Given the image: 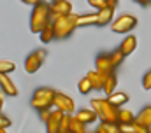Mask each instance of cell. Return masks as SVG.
Returning a JSON list of instances; mask_svg holds the SVG:
<instances>
[{"mask_svg": "<svg viewBox=\"0 0 151 133\" xmlns=\"http://www.w3.org/2000/svg\"><path fill=\"white\" fill-rule=\"evenodd\" d=\"M47 23H51V4L40 0L30 14V32L40 33Z\"/></svg>", "mask_w": 151, "mask_h": 133, "instance_id": "cell-1", "label": "cell"}, {"mask_svg": "<svg viewBox=\"0 0 151 133\" xmlns=\"http://www.w3.org/2000/svg\"><path fill=\"white\" fill-rule=\"evenodd\" d=\"M91 109L97 112V116L102 123H118L119 107L113 105L107 98H93L91 100Z\"/></svg>", "mask_w": 151, "mask_h": 133, "instance_id": "cell-2", "label": "cell"}, {"mask_svg": "<svg viewBox=\"0 0 151 133\" xmlns=\"http://www.w3.org/2000/svg\"><path fill=\"white\" fill-rule=\"evenodd\" d=\"M77 16L79 14H67V16H60L53 21L55 25V32H56V39H69L74 30L77 28Z\"/></svg>", "mask_w": 151, "mask_h": 133, "instance_id": "cell-3", "label": "cell"}, {"mask_svg": "<svg viewBox=\"0 0 151 133\" xmlns=\"http://www.w3.org/2000/svg\"><path fill=\"white\" fill-rule=\"evenodd\" d=\"M55 97H56L55 89H51V88H37L32 100H30V105L37 112L44 110V109H51V107H55Z\"/></svg>", "mask_w": 151, "mask_h": 133, "instance_id": "cell-4", "label": "cell"}, {"mask_svg": "<svg viewBox=\"0 0 151 133\" xmlns=\"http://www.w3.org/2000/svg\"><path fill=\"white\" fill-rule=\"evenodd\" d=\"M137 26V18L130 14H121L111 23V30L114 33H130Z\"/></svg>", "mask_w": 151, "mask_h": 133, "instance_id": "cell-5", "label": "cell"}, {"mask_svg": "<svg viewBox=\"0 0 151 133\" xmlns=\"http://www.w3.org/2000/svg\"><path fill=\"white\" fill-rule=\"evenodd\" d=\"M46 51L44 49H35L34 53H30L25 60V72L27 74H35L39 68L42 66L44 60H46Z\"/></svg>", "mask_w": 151, "mask_h": 133, "instance_id": "cell-6", "label": "cell"}, {"mask_svg": "<svg viewBox=\"0 0 151 133\" xmlns=\"http://www.w3.org/2000/svg\"><path fill=\"white\" fill-rule=\"evenodd\" d=\"M114 63L113 60H111V54H106V53H100L97 58H95V70L99 72V74H102V75H111L114 72Z\"/></svg>", "mask_w": 151, "mask_h": 133, "instance_id": "cell-7", "label": "cell"}, {"mask_svg": "<svg viewBox=\"0 0 151 133\" xmlns=\"http://www.w3.org/2000/svg\"><path fill=\"white\" fill-rule=\"evenodd\" d=\"M72 14V4L69 0H53L51 2V21H55L60 16Z\"/></svg>", "mask_w": 151, "mask_h": 133, "instance_id": "cell-8", "label": "cell"}, {"mask_svg": "<svg viewBox=\"0 0 151 133\" xmlns=\"http://www.w3.org/2000/svg\"><path fill=\"white\" fill-rule=\"evenodd\" d=\"M55 107H56L58 110L65 112V114H74V110H76L74 100L70 98L69 95L60 93V91H56V97H55Z\"/></svg>", "mask_w": 151, "mask_h": 133, "instance_id": "cell-9", "label": "cell"}, {"mask_svg": "<svg viewBox=\"0 0 151 133\" xmlns=\"http://www.w3.org/2000/svg\"><path fill=\"white\" fill-rule=\"evenodd\" d=\"M63 114H65V112H62V110H58V109L53 110L51 116H49V119L46 121V132L47 133H58L60 132V124H62Z\"/></svg>", "mask_w": 151, "mask_h": 133, "instance_id": "cell-10", "label": "cell"}, {"mask_svg": "<svg viewBox=\"0 0 151 133\" xmlns=\"http://www.w3.org/2000/svg\"><path fill=\"white\" fill-rule=\"evenodd\" d=\"M0 88H2V93L7 95V97H16L18 95V88L9 79V74H0Z\"/></svg>", "mask_w": 151, "mask_h": 133, "instance_id": "cell-11", "label": "cell"}, {"mask_svg": "<svg viewBox=\"0 0 151 133\" xmlns=\"http://www.w3.org/2000/svg\"><path fill=\"white\" fill-rule=\"evenodd\" d=\"M97 12H99V25L97 26H106V25H111L114 21V7H111V5L102 7Z\"/></svg>", "mask_w": 151, "mask_h": 133, "instance_id": "cell-12", "label": "cell"}, {"mask_svg": "<svg viewBox=\"0 0 151 133\" xmlns=\"http://www.w3.org/2000/svg\"><path fill=\"white\" fill-rule=\"evenodd\" d=\"M119 128H121V133H150V128L142 126L135 119L130 123H119Z\"/></svg>", "mask_w": 151, "mask_h": 133, "instance_id": "cell-13", "label": "cell"}, {"mask_svg": "<svg viewBox=\"0 0 151 133\" xmlns=\"http://www.w3.org/2000/svg\"><path fill=\"white\" fill-rule=\"evenodd\" d=\"M86 77L90 79L91 86H93V91H104V81H106V75L99 74L97 70H91L86 74Z\"/></svg>", "mask_w": 151, "mask_h": 133, "instance_id": "cell-14", "label": "cell"}, {"mask_svg": "<svg viewBox=\"0 0 151 133\" xmlns=\"http://www.w3.org/2000/svg\"><path fill=\"white\" fill-rule=\"evenodd\" d=\"M135 47H137V39H135V35H127V37L123 39L121 46H119V49H121V53H123L125 56L132 54V53L135 51Z\"/></svg>", "mask_w": 151, "mask_h": 133, "instance_id": "cell-15", "label": "cell"}, {"mask_svg": "<svg viewBox=\"0 0 151 133\" xmlns=\"http://www.w3.org/2000/svg\"><path fill=\"white\" fill-rule=\"evenodd\" d=\"M76 116H77L83 123H86V124L95 123V121L99 119V116H97V112H95L93 109H79V110L76 112Z\"/></svg>", "mask_w": 151, "mask_h": 133, "instance_id": "cell-16", "label": "cell"}, {"mask_svg": "<svg viewBox=\"0 0 151 133\" xmlns=\"http://www.w3.org/2000/svg\"><path fill=\"white\" fill-rule=\"evenodd\" d=\"M39 37H40V42H42V44H49L51 40L56 39V32H55V25H53V21L47 23V25L44 26V30L39 33Z\"/></svg>", "mask_w": 151, "mask_h": 133, "instance_id": "cell-17", "label": "cell"}, {"mask_svg": "<svg viewBox=\"0 0 151 133\" xmlns=\"http://www.w3.org/2000/svg\"><path fill=\"white\" fill-rule=\"evenodd\" d=\"M77 28L79 26H90V25H99V12L95 14H79L77 16Z\"/></svg>", "mask_w": 151, "mask_h": 133, "instance_id": "cell-18", "label": "cell"}, {"mask_svg": "<svg viewBox=\"0 0 151 133\" xmlns=\"http://www.w3.org/2000/svg\"><path fill=\"white\" fill-rule=\"evenodd\" d=\"M135 121L141 123V124L146 126V128H151V105L144 107V109L135 116Z\"/></svg>", "mask_w": 151, "mask_h": 133, "instance_id": "cell-19", "label": "cell"}, {"mask_svg": "<svg viewBox=\"0 0 151 133\" xmlns=\"http://www.w3.org/2000/svg\"><path fill=\"white\" fill-rule=\"evenodd\" d=\"M116 86H118V79H116V74H111V75H107L106 77V81H104V93L109 97V95H113L114 91H116Z\"/></svg>", "mask_w": 151, "mask_h": 133, "instance_id": "cell-20", "label": "cell"}, {"mask_svg": "<svg viewBox=\"0 0 151 133\" xmlns=\"http://www.w3.org/2000/svg\"><path fill=\"white\" fill-rule=\"evenodd\" d=\"M107 100H109L113 105H116V107H123V105L128 102V95L123 93V91H114L113 95L107 97Z\"/></svg>", "mask_w": 151, "mask_h": 133, "instance_id": "cell-21", "label": "cell"}, {"mask_svg": "<svg viewBox=\"0 0 151 133\" xmlns=\"http://www.w3.org/2000/svg\"><path fill=\"white\" fill-rule=\"evenodd\" d=\"M70 133H88L86 132V123H83L76 114L70 116Z\"/></svg>", "mask_w": 151, "mask_h": 133, "instance_id": "cell-22", "label": "cell"}, {"mask_svg": "<svg viewBox=\"0 0 151 133\" xmlns=\"http://www.w3.org/2000/svg\"><path fill=\"white\" fill-rule=\"evenodd\" d=\"M77 89H79V93H81V95H88V93H91V91H93V86H91L90 79H88V77H84V79H81V81L77 82Z\"/></svg>", "mask_w": 151, "mask_h": 133, "instance_id": "cell-23", "label": "cell"}, {"mask_svg": "<svg viewBox=\"0 0 151 133\" xmlns=\"http://www.w3.org/2000/svg\"><path fill=\"white\" fill-rule=\"evenodd\" d=\"M134 119H135V116H134L130 110H127V109H119L118 123H130V121H134Z\"/></svg>", "mask_w": 151, "mask_h": 133, "instance_id": "cell-24", "label": "cell"}, {"mask_svg": "<svg viewBox=\"0 0 151 133\" xmlns=\"http://www.w3.org/2000/svg\"><path fill=\"white\" fill-rule=\"evenodd\" d=\"M16 70V63L11 60H2L0 61V74H11Z\"/></svg>", "mask_w": 151, "mask_h": 133, "instance_id": "cell-25", "label": "cell"}, {"mask_svg": "<svg viewBox=\"0 0 151 133\" xmlns=\"http://www.w3.org/2000/svg\"><path fill=\"white\" fill-rule=\"evenodd\" d=\"M111 60H113L114 66H119L121 63H123V60H125V54L121 53V49H116V51L111 53Z\"/></svg>", "mask_w": 151, "mask_h": 133, "instance_id": "cell-26", "label": "cell"}, {"mask_svg": "<svg viewBox=\"0 0 151 133\" xmlns=\"http://www.w3.org/2000/svg\"><path fill=\"white\" fill-rule=\"evenodd\" d=\"M70 116L72 114H63L62 124H60V132H70Z\"/></svg>", "mask_w": 151, "mask_h": 133, "instance_id": "cell-27", "label": "cell"}, {"mask_svg": "<svg viewBox=\"0 0 151 133\" xmlns=\"http://www.w3.org/2000/svg\"><path fill=\"white\" fill-rule=\"evenodd\" d=\"M106 126V130L109 133H121V128H119V123H102Z\"/></svg>", "mask_w": 151, "mask_h": 133, "instance_id": "cell-28", "label": "cell"}, {"mask_svg": "<svg viewBox=\"0 0 151 133\" xmlns=\"http://www.w3.org/2000/svg\"><path fill=\"white\" fill-rule=\"evenodd\" d=\"M93 9H97V11H100L102 7H106L107 5V0H86Z\"/></svg>", "mask_w": 151, "mask_h": 133, "instance_id": "cell-29", "label": "cell"}, {"mask_svg": "<svg viewBox=\"0 0 151 133\" xmlns=\"http://www.w3.org/2000/svg\"><path fill=\"white\" fill-rule=\"evenodd\" d=\"M142 88H144L146 91L151 89V70H148V72L144 74V77H142Z\"/></svg>", "mask_w": 151, "mask_h": 133, "instance_id": "cell-30", "label": "cell"}, {"mask_svg": "<svg viewBox=\"0 0 151 133\" xmlns=\"http://www.w3.org/2000/svg\"><path fill=\"white\" fill-rule=\"evenodd\" d=\"M51 112L53 110H49V109H44V110H39V117H40V121H47L49 119V116H51Z\"/></svg>", "mask_w": 151, "mask_h": 133, "instance_id": "cell-31", "label": "cell"}, {"mask_svg": "<svg viewBox=\"0 0 151 133\" xmlns=\"http://www.w3.org/2000/svg\"><path fill=\"white\" fill-rule=\"evenodd\" d=\"M9 126H11V119L5 117V116H2L0 117V128H9Z\"/></svg>", "mask_w": 151, "mask_h": 133, "instance_id": "cell-32", "label": "cell"}, {"mask_svg": "<svg viewBox=\"0 0 151 133\" xmlns=\"http://www.w3.org/2000/svg\"><path fill=\"white\" fill-rule=\"evenodd\" d=\"M21 2H23V4H27V5H32V7H35L40 0H21Z\"/></svg>", "mask_w": 151, "mask_h": 133, "instance_id": "cell-33", "label": "cell"}, {"mask_svg": "<svg viewBox=\"0 0 151 133\" xmlns=\"http://www.w3.org/2000/svg\"><path fill=\"white\" fill-rule=\"evenodd\" d=\"M95 133H109V132H107V130H106V126H104V124L100 123V124H99V128H97V132H95Z\"/></svg>", "mask_w": 151, "mask_h": 133, "instance_id": "cell-34", "label": "cell"}, {"mask_svg": "<svg viewBox=\"0 0 151 133\" xmlns=\"http://www.w3.org/2000/svg\"><path fill=\"white\" fill-rule=\"evenodd\" d=\"M134 2H135V4H139V5H142V7H146L151 0H134Z\"/></svg>", "mask_w": 151, "mask_h": 133, "instance_id": "cell-35", "label": "cell"}, {"mask_svg": "<svg viewBox=\"0 0 151 133\" xmlns=\"http://www.w3.org/2000/svg\"><path fill=\"white\" fill-rule=\"evenodd\" d=\"M118 4H119V0H107V5H111V7H118Z\"/></svg>", "mask_w": 151, "mask_h": 133, "instance_id": "cell-36", "label": "cell"}, {"mask_svg": "<svg viewBox=\"0 0 151 133\" xmlns=\"http://www.w3.org/2000/svg\"><path fill=\"white\" fill-rule=\"evenodd\" d=\"M0 133H7V128H0Z\"/></svg>", "mask_w": 151, "mask_h": 133, "instance_id": "cell-37", "label": "cell"}, {"mask_svg": "<svg viewBox=\"0 0 151 133\" xmlns=\"http://www.w3.org/2000/svg\"><path fill=\"white\" fill-rule=\"evenodd\" d=\"M58 133H70V132H58Z\"/></svg>", "mask_w": 151, "mask_h": 133, "instance_id": "cell-38", "label": "cell"}, {"mask_svg": "<svg viewBox=\"0 0 151 133\" xmlns=\"http://www.w3.org/2000/svg\"><path fill=\"white\" fill-rule=\"evenodd\" d=\"M150 133H151V128H150Z\"/></svg>", "mask_w": 151, "mask_h": 133, "instance_id": "cell-39", "label": "cell"}, {"mask_svg": "<svg viewBox=\"0 0 151 133\" xmlns=\"http://www.w3.org/2000/svg\"><path fill=\"white\" fill-rule=\"evenodd\" d=\"M150 4H151V2H150Z\"/></svg>", "mask_w": 151, "mask_h": 133, "instance_id": "cell-40", "label": "cell"}]
</instances>
